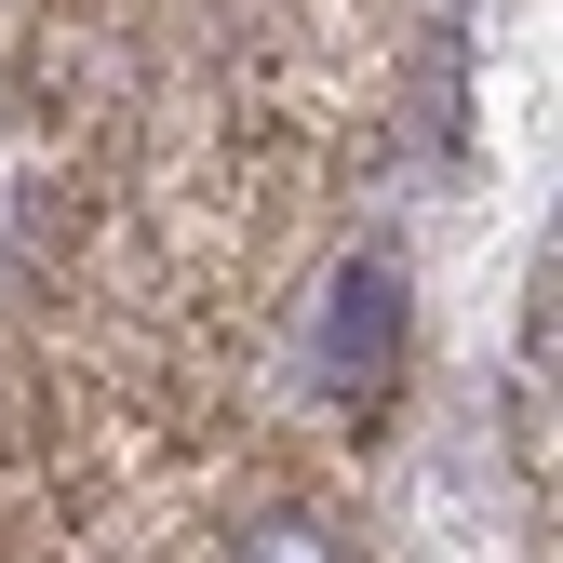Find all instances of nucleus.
<instances>
[{
	"instance_id": "1",
	"label": "nucleus",
	"mask_w": 563,
	"mask_h": 563,
	"mask_svg": "<svg viewBox=\"0 0 563 563\" xmlns=\"http://www.w3.org/2000/svg\"><path fill=\"white\" fill-rule=\"evenodd\" d=\"M389 349H402V296H389V268H349V282H335V389L376 402V389H389Z\"/></svg>"
},
{
	"instance_id": "2",
	"label": "nucleus",
	"mask_w": 563,
	"mask_h": 563,
	"mask_svg": "<svg viewBox=\"0 0 563 563\" xmlns=\"http://www.w3.org/2000/svg\"><path fill=\"white\" fill-rule=\"evenodd\" d=\"M229 563H349V550H335L322 510H255V523L229 537Z\"/></svg>"
}]
</instances>
